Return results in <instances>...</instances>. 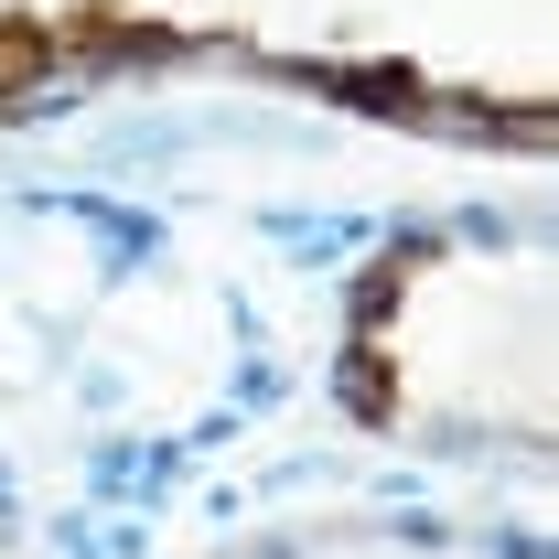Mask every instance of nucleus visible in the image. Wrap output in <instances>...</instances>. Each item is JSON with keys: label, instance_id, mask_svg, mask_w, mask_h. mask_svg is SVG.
Instances as JSON below:
<instances>
[{"label": "nucleus", "instance_id": "1", "mask_svg": "<svg viewBox=\"0 0 559 559\" xmlns=\"http://www.w3.org/2000/svg\"><path fill=\"white\" fill-rule=\"evenodd\" d=\"M33 55H44L33 33H0V86H11V75H33Z\"/></svg>", "mask_w": 559, "mask_h": 559}]
</instances>
